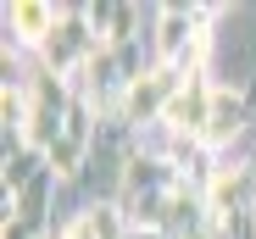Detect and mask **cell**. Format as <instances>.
<instances>
[{
    "label": "cell",
    "instance_id": "1",
    "mask_svg": "<svg viewBox=\"0 0 256 239\" xmlns=\"http://www.w3.org/2000/svg\"><path fill=\"white\" fill-rule=\"evenodd\" d=\"M62 11L56 6H39V0H17V6H6V28L17 33V45H45V39L56 33Z\"/></svg>",
    "mask_w": 256,
    "mask_h": 239
},
{
    "label": "cell",
    "instance_id": "3",
    "mask_svg": "<svg viewBox=\"0 0 256 239\" xmlns=\"http://www.w3.org/2000/svg\"><path fill=\"white\" fill-rule=\"evenodd\" d=\"M56 239H122V212L117 206H90V212H78Z\"/></svg>",
    "mask_w": 256,
    "mask_h": 239
},
{
    "label": "cell",
    "instance_id": "2",
    "mask_svg": "<svg viewBox=\"0 0 256 239\" xmlns=\"http://www.w3.org/2000/svg\"><path fill=\"white\" fill-rule=\"evenodd\" d=\"M240 128H245L240 95H234V89H218V95H212V117H206V134H200V145H228Z\"/></svg>",
    "mask_w": 256,
    "mask_h": 239
}]
</instances>
